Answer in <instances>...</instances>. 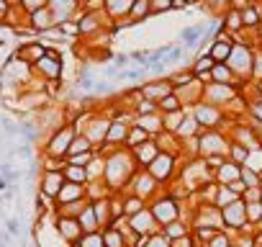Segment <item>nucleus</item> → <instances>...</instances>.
I'll use <instances>...</instances> for the list:
<instances>
[{"label":"nucleus","mask_w":262,"mask_h":247,"mask_svg":"<svg viewBox=\"0 0 262 247\" xmlns=\"http://www.w3.org/2000/svg\"><path fill=\"white\" fill-rule=\"evenodd\" d=\"M100 155L105 157V175H103V180H105L108 191L111 193H126L131 178H134L137 170H139L131 150L118 147V150H105Z\"/></svg>","instance_id":"nucleus-1"},{"label":"nucleus","mask_w":262,"mask_h":247,"mask_svg":"<svg viewBox=\"0 0 262 247\" xmlns=\"http://www.w3.org/2000/svg\"><path fill=\"white\" fill-rule=\"evenodd\" d=\"M80 132H77V127L72 121H67V123H62L59 129H54L47 139H44V147H41V152H44V157H57V160H67V155H70V147H72V142H75V137H77Z\"/></svg>","instance_id":"nucleus-2"},{"label":"nucleus","mask_w":262,"mask_h":247,"mask_svg":"<svg viewBox=\"0 0 262 247\" xmlns=\"http://www.w3.org/2000/svg\"><path fill=\"white\" fill-rule=\"evenodd\" d=\"M34 75L47 85V83H59L64 75V54L57 47H47V54L34 65Z\"/></svg>","instance_id":"nucleus-3"},{"label":"nucleus","mask_w":262,"mask_h":247,"mask_svg":"<svg viewBox=\"0 0 262 247\" xmlns=\"http://www.w3.org/2000/svg\"><path fill=\"white\" fill-rule=\"evenodd\" d=\"M149 209H152L155 219L160 221V227H167L170 221L183 219V206L172 196H167V193H160L157 198H152L149 201Z\"/></svg>","instance_id":"nucleus-4"},{"label":"nucleus","mask_w":262,"mask_h":247,"mask_svg":"<svg viewBox=\"0 0 262 247\" xmlns=\"http://www.w3.org/2000/svg\"><path fill=\"white\" fill-rule=\"evenodd\" d=\"M126 193H134V196H139V198H144V201L149 203L152 198H157V196L162 193V183H157V180L149 175V170H137V175L131 178Z\"/></svg>","instance_id":"nucleus-5"},{"label":"nucleus","mask_w":262,"mask_h":247,"mask_svg":"<svg viewBox=\"0 0 262 247\" xmlns=\"http://www.w3.org/2000/svg\"><path fill=\"white\" fill-rule=\"evenodd\" d=\"M226 65L231 67V72L234 75H254V52L247 47V44H242V42H234V49H231V54H229V59H226Z\"/></svg>","instance_id":"nucleus-6"},{"label":"nucleus","mask_w":262,"mask_h":247,"mask_svg":"<svg viewBox=\"0 0 262 247\" xmlns=\"http://www.w3.org/2000/svg\"><path fill=\"white\" fill-rule=\"evenodd\" d=\"M54 232L57 237L70 247V244H77L82 239V227L77 221V216H62V214H54Z\"/></svg>","instance_id":"nucleus-7"},{"label":"nucleus","mask_w":262,"mask_h":247,"mask_svg":"<svg viewBox=\"0 0 262 247\" xmlns=\"http://www.w3.org/2000/svg\"><path fill=\"white\" fill-rule=\"evenodd\" d=\"M75 21H77V26H80V36L90 39V36L100 34V31L108 26L111 18L105 16V11H82Z\"/></svg>","instance_id":"nucleus-8"},{"label":"nucleus","mask_w":262,"mask_h":247,"mask_svg":"<svg viewBox=\"0 0 262 247\" xmlns=\"http://www.w3.org/2000/svg\"><path fill=\"white\" fill-rule=\"evenodd\" d=\"M64 183H67L64 173H59V170H41V175L36 180V193H41V196H47V198H52L57 203V196L64 188Z\"/></svg>","instance_id":"nucleus-9"},{"label":"nucleus","mask_w":262,"mask_h":247,"mask_svg":"<svg viewBox=\"0 0 262 247\" xmlns=\"http://www.w3.org/2000/svg\"><path fill=\"white\" fill-rule=\"evenodd\" d=\"M147 170H149V175H152L157 183H167V180H172V178H175V173H178V155L160 152V155H157V160H155Z\"/></svg>","instance_id":"nucleus-10"},{"label":"nucleus","mask_w":262,"mask_h":247,"mask_svg":"<svg viewBox=\"0 0 262 247\" xmlns=\"http://www.w3.org/2000/svg\"><path fill=\"white\" fill-rule=\"evenodd\" d=\"M221 216H224V229L226 232H242L247 227V203L239 198V201L224 206Z\"/></svg>","instance_id":"nucleus-11"},{"label":"nucleus","mask_w":262,"mask_h":247,"mask_svg":"<svg viewBox=\"0 0 262 247\" xmlns=\"http://www.w3.org/2000/svg\"><path fill=\"white\" fill-rule=\"evenodd\" d=\"M128 227H131V232H134L137 237H142V234L152 237V234L162 232V227H160V221L155 219V214H152L149 206H147L144 211H139L137 216H128Z\"/></svg>","instance_id":"nucleus-12"},{"label":"nucleus","mask_w":262,"mask_h":247,"mask_svg":"<svg viewBox=\"0 0 262 247\" xmlns=\"http://www.w3.org/2000/svg\"><path fill=\"white\" fill-rule=\"evenodd\" d=\"M193 116L201 123V129H219L221 123H224V111L219 106H211V103L193 106Z\"/></svg>","instance_id":"nucleus-13"},{"label":"nucleus","mask_w":262,"mask_h":247,"mask_svg":"<svg viewBox=\"0 0 262 247\" xmlns=\"http://www.w3.org/2000/svg\"><path fill=\"white\" fill-rule=\"evenodd\" d=\"M44 54H47V44H44L41 39H36V42H21V44L16 47V52H13V57H16L18 62L29 65V67H34Z\"/></svg>","instance_id":"nucleus-14"},{"label":"nucleus","mask_w":262,"mask_h":247,"mask_svg":"<svg viewBox=\"0 0 262 247\" xmlns=\"http://www.w3.org/2000/svg\"><path fill=\"white\" fill-rule=\"evenodd\" d=\"M108 127H111V118L108 116H90L82 127V134L90 137V142L100 150L103 142H105V134H108Z\"/></svg>","instance_id":"nucleus-15"},{"label":"nucleus","mask_w":262,"mask_h":247,"mask_svg":"<svg viewBox=\"0 0 262 247\" xmlns=\"http://www.w3.org/2000/svg\"><path fill=\"white\" fill-rule=\"evenodd\" d=\"M234 98V85H219V83H206L203 88V100L201 103H211V106H224Z\"/></svg>","instance_id":"nucleus-16"},{"label":"nucleus","mask_w":262,"mask_h":247,"mask_svg":"<svg viewBox=\"0 0 262 247\" xmlns=\"http://www.w3.org/2000/svg\"><path fill=\"white\" fill-rule=\"evenodd\" d=\"M49 11L57 18V26L64 21H75L80 16V0H49Z\"/></svg>","instance_id":"nucleus-17"},{"label":"nucleus","mask_w":262,"mask_h":247,"mask_svg":"<svg viewBox=\"0 0 262 247\" xmlns=\"http://www.w3.org/2000/svg\"><path fill=\"white\" fill-rule=\"evenodd\" d=\"M26 24L36 31V36H47L49 31L57 29V18H54V13H52L49 8H41V11L26 16Z\"/></svg>","instance_id":"nucleus-18"},{"label":"nucleus","mask_w":262,"mask_h":247,"mask_svg":"<svg viewBox=\"0 0 262 247\" xmlns=\"http://www.w3.org/2000/svg\"><path fill=\"white\" fill-rule=\"evenodd\" d=\"M131 155H134V160H137V165H139V170H147L155 160H157V155H160V147H157V142L155 139H147V142H142L139 147H134L131 150Z\"/></svg>","instance_id":"nucleus-19"},{"label":"nucleus","mask_w":262,"mask_h":247,"mask_svg":"<svg viewBox=\"0 0 262 247\" xmlns=\"http://www.w3.org/2000/svg\"><path fill=\"white\" fill-rule=\"evenodd\" d=\"M139 90H142V98L160 103V100H162L165 95H170V93H172L175 88H172V83H170V80H155V83L139 85Z\"/></svg>","instance_id":"nucleus-20"},{"label":"nucleus","mask_w":262,"mask_h":247,"mask_svg":"<svg viewBox=\"0 0 262 247\" xmlns=\"http://www.w3.org/2000/svg\"><path fill=\"white\" fill-rule=\"evenodd\" d=\"M134 127H139V129H144L152 139L160 134V132H165V118H162V113H147V116H137L134 118Z\"/></svg>","instance_id":"nucleus-21"},{"label":"nucleus","mask_w":262,"mask_h":247,"mask_svg":"<svg viewBox=\"0 0 262 247\" xmlns=\"http://www.w3.org/2000/svg\"><path fill=\"white\" fill-rule=\"evenodd\" d=\"M213 180H216L219 186H231V183L242 180V165H236V162L226 160L219 170H213Z\"/></svg>","instance_id":"nucleus-22"},{"label":"nucleus","mask_w":262,"mask_h":247,"mask_svg":"<svg viewBox=\"0 0 262 247\" xmlns=\"http://www.w3.org/2000/svg\"><path fill=\"white\" fill-rule=\"evenodd\" d=\"M88 198V186H77V183H64V188L57 196V206L72 203V201H82Z\"/></svg>","instance_id":"nucleus-23"},{"label":"nucleus","mask_w":262,"mask_h":247,"mask_svg":"<svg viewBox=\"0 0 262 247\" xmlns=\"http://www.w3.org/2000/svg\"><path fill=\"white\" fill-rule=\"evenodd\" d=\"M134 0H105V16L111 21H126Z\"/></svg>","instance_id":"nucleus-24"},{"label":"nucleus","mask_w":262,"mask_h":247,"mask_svg":"<svg viewBox=\"0 0 262 247\" xmlns=\"http://www.w3.org/2000/svg\"><path fill=\"white\" fill-rule=\"evenodd\" d=\"M90 203H93V211H95L98 224H100V232H103L105 227H111V224H113V216H111V196L98 198V201H90Z\"/></svg>","instance_id":"nucleus-25"},{"label":"nucleus","mask_w":262,"mask_h":247,"mask_svg":"<svg viewBox=\"0 0 262 247\" xmlns=\"http://www.w3.org/2000/svg\"><path fill=\"white\" fill-rule=\"evenodd\" d=\"M198 129H201V123L195 121L193 111H185V116H183V121H180V127L175 129V134H178V139H180V142H185V139L195 137V132H198Z\"/></svg>","instance_id":"nucleus-26"},{"label":"nucleus","mask_w":262,"mask_h":247,"mask_svg":"<svg viewBox=\"0 0 262 247\" xmlns=\"http://www.w3.org/2000/svg\"><path fill=\"white\" fill-rule=\"evenodd\" d=\"M77 221H80V227H82L85 234H98V232H100V224H98V216H95V211H93V203H88V206L80 211Z\"/></svg>","instance_id":"nucleus-27"},{"label":"nucleus","mask_w":262,"mask_h":247,"mask_svg":"<svg viewBox=\"0 0 262 247\" xmlns=\"http://www.w3.org/2000/svg\"><path fill=\"white\" fill-rule=\"evenodd\" d=\"M162 234L172 242V239H180V237H188V234H193V227L188 224V221H183V219H178V221H170L167 227H162Z\"/></svg>","instance_id":"nucleus-28"},{"label":"nucleus","mask_w":262,"mask_h":247,"mask_svg":"<svg viewBox=\"0 0 262 247\" xmlns=\"http://www.w3.org/2000/svg\"><path fill=\"white\" fill-rule=\"evenodd\" d=\"M239 13H242L244 29H257V26L262 24V11H259V6H254V3H247Z\"/></svg>","instance_id":"nucleus-29"},{"label":"nucleus","mask_w":262,"mask_h":247,"mask_svg":"<svg viewBox=\"0 0 262 247\" xmlns=\"http://www.w3.org/2000/svg\"><path fill=\"white\" fill-rule=\"evenodd\" d=\"M234 72L226 62H216L213 70H211V83H219V85H234Z\"/></svg>","instance_id":"nucleus-30"},{"label":"nucleus","mask_w":262,"mask_h":247,"mask_svg":"<svg viewBox=\"0 0 262 247\" xmlns=\"http://www.w3.org/2000/svg\"><path fill=\"white\" fill-rule=\"evenodd\" d=\"M147 209V201L144 198H139V196H134V193H123V214L126 216H137L139 211H144Z\"/></svg>","instance_id":"nucleus-31"},{"label":"nucleus","mask_w":262,"mask_h":247,"mask_svg":"<svg viewBox=\"0 0 262 247\" xmlns=\"http://www.w3.org/2000/svg\"><path fill=\"white\" fill-rule=\"evenodd\" d=\"M100 237H103V244H105V247H128L126 237H123L116 227H105V229L100 232Z\"/></svg>","instance_id":"nucleus-32"},{"label":"nucleus","mask_w":262,"mask_h":247,"mask_svg":"<svg viewBox=\"0 0 262 247\" xmlns=\"http://www.w3.org/2000/svg\"><path fill=\"white\" fill-rule=\"evenodd\" d=\"M149 3H152V0H134V6H131V11H128V18H126V21L142 24L147 16H152V13H149Z\"/></svg>","instance_id":"nucleus-33"},{"label":"nucleus","mask_w":262,"mask_h":247,"mask_svg":"<svg viewBox=\"0 0 262 247\" xmlns=\"http://www.w3.org/2000/svg\"><path fill=\"white\" fill-rule=\"evenodd\" d=\"M82 152H98V147L90 142V137L88 134H77L75 137V142H72V147H70V155L67 157H72V155H82Z\"/></svg>","instance_id":"nucleus-34"},{"label":"nucleus","mask_w":262,"mask_h":247,"mask_svg":"<svg viewBox=\"0 0 262 247\" xmlns=\"http://www.w3.org/2000/svg\"><path fill=\"white\" fill-rule=\"evenodd\" d=\"M64 178H67V183H77V186H88L90 183L88 168H80V165H67L64 168Z\"/></svg>","instance_id":"nucleus-35"},{"label":"nucleus","mask_w":262,"mask_h":247,"mask_svg":"<svg viewBox=\"0 0 262 247\" xmlns=\"http://www.w3.org/2000/svg\"><path fill=\"white\" fill-rule=\"evenodd\" d=\"M157 106H160V113H162V116L183 111V103H180V98H178V93H175V90H172L170 95H165V98H162V100H160Z\"/></svg>","instance_id":"nucleus-36"},{"label":"nucleus","mask_w":262,"mask_h":247,"mask_svg":"<svg viewBox=\"0 0 262 247\" xmlns=\"http://www.w3.org/2000/svg\"><path fill=\"white\" fill-rule=\"evenodd\" d=\"M90 203V198H82V201H72V203H64V206H54V214H62V216H80V211Z\"/></svg>","instance_id":"nucleus-37"},{"label":"nucleus","mask_w":262,"mask_h":247,"mask_svg":"<svg viewBox=\"0 0 262 247\" xmlns=\"http://www.w3.org/2000/svg\"><path fill=\"white\" fill-rule=\"evenodd\" d=\"M16 6H18L26 16H31V13L41 11V8H49V0H18Z\"/></svg>","instance_id":"nucleus-38"},{"label":"nucleus","mask_w":262,"mask_h":247,"mask_svg":"<svg viewBox=\"0 0 262 247\" xmlns=\"http://www.w3.org/2000/svg\"><path fill=\"white\" fill-rule=\"evenodd\" d=\"M203 247H231V232H226V229L216 232Z\"/></svg>","instance_id":"nucleus-39"},{"label":"nucleus","mask_w":262,"mask_h":247,"mask_svg":"<svg viewBox=\"0 0 262 247\" xmlns=\"http://www.w3.org/2000/svg\"><path fill=\"white\" fill-rule=\"evenodd\" d=\"M242 183L247 188H262V175L254 173V170H249V168H242Z\"/></svg>","instance_id":"nucleus-40"},{"label":"nucleus","mask_w":262,"mask_h":247,"mask_svg":"<svg viewBox=\"0 0 262 247\" xmlns=\"http://www.w3.org/2000/svg\"><path fill=\"white\" fill-rule=\"evenodd\" d=\"M95 155H98V152H82V155H72V157H67V165H80V168H88V165L95 160Z\"/></svg>","instance_id":"nucleus-41"},{"label":"nucleus","mask_w":262,"mask_h":247,"mask_svg":"<svg viewBox=\"0 0 262 247\" xmlns=\"http://www.w3.org/2000/svg\"><path fill=\"white\" fill-rule=\"evenodd\" d=\"M75 247H105V244H103V237L98 232V234H82V239Z\"/></svg>","instance_id":"nucleus-42"},{"label":"nucleus","mask_w":262,"mask_h":247,"mask_svg":"<svg viewBox=\"0 0 262 247\" xmlns=\"http://www.w3.org/2000/svg\"><path fill=\"white\" fill-rule=\"evenodd\" d=\"M165 11H172V0H152V3H149V13L152 16L165 13Z\"/></svg>","instance_id":"nucleus-43"},{"label":"nucleus","mask_w":262,"mask_h":247,"mask_svg":"<svg viewBox=\"0 0 262 247\" xmlns=\"http://www.w3.org/2000/svg\"><path fill=\"white\" fill-rule=\"evenodd\" d=\"M82 11H105V0H80V13Z\"/></svg>","instance_id":"nucleus-44"},{"label":"nucleus","mask_w":262,"mask_h":247,"mask_svg":"<svg viewBox=\"0 0 262 247\" xmlns=\"http://www.w3.org/2000/svg\"><path fill=\"white\" fill-rule=\"evenodd\" d=\"M11 11H13V0H0V26L8 21Z\"/></svg>","instance_id":"nucleus-45"},{"label":"nucleus","mask_w":262,"mask_h":247,"mask_svg":"<svg viewBox=\"0 0 262 247\" xmlns=\"http://www.w3.org/2000/svg\"><path fill=\"white\" fill-rule=\"evenodd\" d=\"M111 93H113V88H111V83H105V80H98L95 88H93V95H95V98H100V95H111Z\"/></svg>","instance_id":"nucleus-46"},{"label":"nucleus","mask_w":262,"mask_h":247,"mask_svg":"<svg viewBox=\"0 0 262 247\" xmlns=\"http://www.w3.org/2000/svg\"><path fill=\"white\" fill-rule=\"evenodd\" d=\"M170 247H201V244L195 242V237H193V234H188V237L172 239V242H170Z\"/></svg>","instance_id":"nucleus-47"},{"label":"nucleus","mask_w":262,"mask_h":247,"mask_svg":"<svg viewBox=\"0 0 262 247\" xmlns=\"http://www.w3.org/2000/svg\"><path fill=\"white\" fill-rule=\"evenodd\" d=\"M6 232L11 234V237H21V221L13 216V219H8L6 221Z\"/></svg>","instance_id":"nucleus-48"},{"label":"nucleus","mask_w":262,"mask_h":247,"mask_svg":"<svg viewBox=\"0 0 262 247\" xmlns=\"http://www.w3.org/2000/svg\"><path fill=\"white\" fill-rule=\"evenodd\" d=\"M128 62H131V57H128V54H116V57H113V67H116L118 72H121V70H126V65H128Z\"/></svg>","instance_id":"nucleus-49"},{"label":"nucleus","mask_w":262,"mask_h":247,"mask_svg":"<svg viewBox=\"0 0 262 247\" xmlns=\"http://www.w3.org/2000/svg\"><path fill=\"white\" fill-rule=\"evenodd\" d=\"M183 3H185V6H190V3H198V0H183Z\"/></svg>","instance_id":"nucleus-50"},{"label":"nucleus","mask_w":262,"mask_h":247,"mask_svg":"<svg viewBox=\"0 0 262 247\" xmlns=\"http://www.w3.org/2000/svg\"><path fill=\"white\" fill-rule=\"evenodd\" d=\"M259 11H262V6H259Z\"/></svg>","instance_id":"nucleus-51"}]
</instances>
